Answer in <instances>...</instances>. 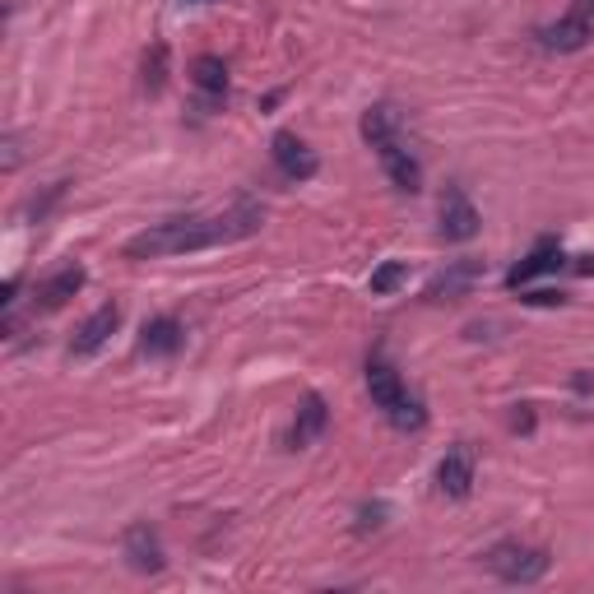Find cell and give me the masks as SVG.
I'll use <instances>...</instances> for the list:
<instances>
[{"label":"cell","mask_w":594,"mask_h":594,"mask_svg":"<svg viewBox=\"0 0 594 594\" xmlns=\"http://www.w3.org/2000/svg\"><path fill=\"white\" fill-rule=\"evenodd\" d=\"M260 205H233L228 214H214V219H168V223H153V228L135 233L126 242V256L131 260H159V256H186V251H209V247H223V242H242L260 233Z\"/></svg>","instance_id":"1"},{"label":"cell","mask_w":594,"mask_h":594,"mask_svg":"<svg viewBox=\"0 0 594 594\" xmlns=\"http://www.w3.org/2000/svg\"><path fill=\"white\" fill-rule=\"evenodd\" d=\"M483 567L506 585H534V581H544L548 576L553 557H548V548L520 544V539H502V544H493L483 553Z\"/></svg>","instance_id":"2"},{"label":"cell","mask_w":594,"mask_h":594,"mask_svg":"<svg viewBox=\"0 0 594 594\" xmlns=\"http://www.w3.org/2000/svg\"><path fill=\"white\" fill-rule=\"evenodd\" d=\"M121 557H126V567L139 571V576H159L168 567L163 539H159V530H153L149 520H135V525L121 534Z\"/></svg>","instance_id":"3"},{"label":"cell","mask_w":594,"mask_h":594,"mask_svg":"<svg viewBox=\"0 0 594 594\" xmlns=\"http://www.w3.org/2000/svg\"><path fill=\"white\" fill-rule=\"evenodd\" d=\"M270 153H274L279 172H284L288 182H311V177L321 172V159L311 153L307 139H297L293 131H279V135H274V145H270Z\"/></svg>","instance_id":"4"},{"label":"cell","mask_w":594,"mask_h":594,"mask_svg":"<svg viewBox=\"0 0 594 594\" xmlns=\"http://www.w3.org/2000/svg\"><path fill=\"white\" fill-rule=\"evenodd\" d=\"M539 38H544L548 51H581V47L594 38V14H590V5L581 0V5H576L571 14H562L557 24L539 28Z\"/></svg>","instance_id":"5"},{"label":"cell","mask_w":594,"mask_h":594,"mask_svg":"<svg viewBox=\"0 0 594 594\" xmlns=\"http://www.w3.org/2000/svg\"><path fill=\"white\" fill-rule=\"evenodd\" d=\"M436 487L456 502L474 493V450H469V442H456L442 456V465H436Z\"/></svg>","instance_id":"6"},{"label":"cell","mask_w":594,"mask_h":594,"mask_svg":"<svg viewBox=\"0 0 594 594\" xmlns=\"http://www.w3.org/2000/svg\"><path fill=\"white\" fill-rule=\"evenodd\" d=\"M479 279H483V260H450V265L442 270L428 284V302H456V297H469L479 288Z\"/></svg>","instance_id":"7"},{"label":"cell","mask_w":594,"mask_h":594,"mask_svg":"<svg viewBox=\"0 0 594 594\" xmlns=\"http://www.w3.org/2000/svg\"><path fill=\"white\" fill-rule=\"evenodd\" d=\"M479 228H483L479 209L469 205V196L460 186H450L442 196V237L446 242H469V237H479Z\"/></svg>","instance_id":"8"},{"label":"cell","mask_w":594,"mask_h":594,"mask_svg":"<svg viewBox=\"0 0 594 594\" xmlns=\"http://www.w3.org/2000/svg\"><path fill=\"white\" fill-rule=\"evenodd\" d=\"M116 325H121V307H116V302H102L94 317L75 330V339H70V354H75V358H94L98 348L116 335Z\"/></svg>","instance_id":"9"},{"label":"cell","mask_w":594,"mask_h":594,"mask_svg":"<svg viewBox=\"0 0 594 594\" xmlns=\"http://www.w3.org/2000/svg\"><path fill=\"white\" fill-rule=\"evenodd\" d=\"M330 428V405L321 395H307L293 413V428H288V450H307L311 442H321Z\"/></svg>","instance_id":"10"},{"label":"cell","mask_w":594,"mask_h":594,"mask_svg":"<svg viewBox=\"0 0 594 594\" xmlns=\"http://www.w3.org/2000/svg\"><path fill=\"white\" fill-rule=\"evenodd\" d=\"M381 168H386V177L395 190H405V196H413L418 186H423V168H418V159L405 149V139H386V145L376 149Z\"/></svg>","instance_id":"11"},{"label":"cell","mask_w":594,"mask_h":594,"mask_svg":"<svg viewBox=\"0 0 594 594\" xmlns=\"http://www.w3.org/2000/svg\"><path fill=\"white\" fill-rule=\"evenodd\" d=\"M367 395H372V405L381 413H391L409 391H405V381H399V372L386 358H372V362H367Z\"/></svg>","instance_id":"12"},{"label":"cell","mask_w":594,"mask_h":594,"mask_svg":"<svg viewBox=\"0 0 594 594\" xmlns=\"http://www.w3.org/2000/svg\"><path fill=\"white\" fill-rule=\"evenodd\" d=\"M186 344V325L177 317H153L145 330H139V348L149 358H172Z\"/></svg>","instance_id":"13"},{"label":"cell","mask_w":594,"mask_h":594,"mask_svg":"<svg viewBox=\"0 0 594 594\" xmlns=\"http://www.w3.org/2000/svg\"><path fill=\"white\" fill-rule=\"evenodd\" d=\"M89 284V270L84 265H65V270H57L47 279V284L38 288V311H61L70 297H79V288Z\"/></svg>","instance_id":"14"},{"label":"cell","mask_w":594,"mask_h":594,"mask_svg":"<svg viewBox=\"0 0 594 594\" xmlns=\"http://www.w3.org/2000/svg\"><path fill=\"white\" fill-rule=\"evenodd\" d=\"M562 265V247H557V242H539V247L520 260V265H511V274H506V288H525L530 279H539V274H548V270H557Z\"/></svg>","instance_id":"15"},{"label":"cell","mask_w":594,"mask_h":594,"mask_svg":"<svg viewBox=\"0 0 594 594\" xmlns=\"http://www.w3.org/2000/svg\"><path fill=\"white\" fill-rule=\"evenodd\" d=\"M399 126H405V116H399L395 102H376V108L362 112V126H358V131H362L367 145L381 149L386 139H399Z\"/></svg>","instance_id":"16"},{"label":"cell","mask_w":594,"mask_h":594,"mask_svg":"<svg viewBox=\"0 0 594 594\" xmlns=\"http://www.w3.org/2000/svg\"><path fill=\"white\" fill-rule=\"evenodd\" d=\"M190 84H196L205 98L228 94V65H223V57H196V65H190Z\"/></svg>","instance_id":"17"},{"label":"cell","mask_w":594,"mask_h":594,"mask_svg":"<svg viewBox=\"0 0 594 594\" xmlns=\"http://www.w3.org/2000/svg\"><path fill=\"white\" fill-rule=\"evenodd\" d=\"M386 418H391V428H399V432H423L428 428V405L418 395H405Z\"/></svg>","instance_id":"18"},{"label":"cell","mask_w":594,"mask_h":594,"mask_svg":"<svg viewBox=\"0 0 594 594\" xmlns=\"http://www.w3.org/2000/svg\"><path fill=\"white\" fill-rule=\"evenodd\" d=\"M168 42H153L149 51H145V89L149 94H163V84H168Z\"/></svg>","instance_id":"19"},{"label":"cell","mask_w":594,"mask_h":594,"mask_svg":"<svg viewBox=\"0 0 594 594\" xmlns=\"http://www.w3.org/2000/svg\"><path fill=\"white\" fill-rule=\"evenodd\" d=\"M409 284V265L405 260H386L381 270H372V297H391L395 288Z\"/></svg>","instance_id":"20"},{"label":"cell","mask_w":594,"mask_h":594,"mask_svg":"<svg viewBox=\"0 0 594 594\" xmlns=\"http://www.w3.org/2000/svg\"><path fill=\"white\" fill-rule=\"evenodd\" d=\"M386 516H391V506L386 502H372V506H358V534H372V530H381L386 525Z\"/></svg>","instance_id":"21"},{"label":"cell","mask_w":594,"mask_h":594,"mask_svg":"<svg viewBox=\"0 0 594 594\" xmlns=\"http://www.w3.org/2000/svg\"><path fill=\"white\" fill-rule=\"evenodd\" d=\"M525 302H530V307H562V302H567V293H557V288H539V293H525Z\"/></svg>","instance_id":"22"},{"label":"cell","mask_w":594,"mask_h":594,"mask_svg":"<svg viewBox=\"0 0 594 594\" xmlns=\"http://www.w3.org/2000/svg\"><path fill=\"white\" fill-rule=\"evenodd\" d=\"M511 428H516V432H534V413H530V405H520V413L511 418Z\"/></svg>","instance_id":"23"},{"label":"cell","mask_w":594,"mask_h":594,"mask_svg":"<svg viewBox=\"0 0 594 594\" xmlns=\"http://www.w3.org/2000/svg\"><path fill=\"white\" fill-rule=\"evenodd\" d=\"M5 168L10 172L20 168V139H14V135H5Z\"/></svg>","instance_id":"24"},{"label":"cell","mask_w":594,"mask_h":594,"mask_svg":"<svg viewBox=\"0 0 594 594\" xmlns=\"http://www.w3.org/2000/svg\"><path fill=\"white\" fill-rule=\"evenodd\" d=\"M571 386H576V395H594V376H590V372H576Z\"/></svg>","instance_id":"25"},{"label":"cell","mask_w":594,"mask_h":594,"mask_svg":"<svg viewBox=\"0 0 594 594\" xmlns=\"http://www.w3.org/2000/svg\"><path fill=\"white\" fill-rule=\"evenodd\" d=\"M200 5H214V0H200Z\"/></svg>","instance_id":"26"},{"label":"cell","mask_w":594,"mask_h":594,"mask_svg":"<svg viewBox=\"0 0 594 594\" xmlns=\"http://www.w3.org/2000/svg\"><path fill=\"white\" fill-rule=\"evenodd\" d=\"M585 5H594V0H585Z\"/></svg>","instance_id":"27"}]
</instances>
